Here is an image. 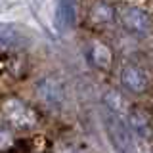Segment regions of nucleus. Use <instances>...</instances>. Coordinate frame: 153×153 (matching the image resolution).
<instances>
[{"mask_svg":"<svg viewBox=\"0 0 153 153\" xmlns=\"http://www.w3.org/2000/svg\"><path fill=\"white\" fill-rule=\"evenodd\" d=\"M0 121L19 134H35L42 124L40 113L19 98H6L0 102Z\"/></svg>","mask_w":153,"mask_h":153,"instance_id":"nucleus-1","label":"nucleus"},{"mask_svg":"<svg viewBox=\"0 0 153 153\" xmlns=\"http://www.w3.org/2000/svg\"><path fill=\"white\" fill-rule=\"evenodd\" d=\"M42 149L38 134H19L0 121V153H33Z\"/></svg>","mask_w":153,"mask_h":153,"instance_id":"nucleus-2","label":"nucleus"},{"mask_svg":"<svg viewBox=\"0 0 153 153\" xmlns=\"http://www.w3.org/2000/svg\"><path fill=\"white\" fill-rule=\"evenodd\" d=\"M119 17H121V23L124 25V29L134 33V35H146L153 27L151 16L138 6H123L119 10Z\"/></svg>","mask_w":153,"mask_h":153,"instance_id":"nucleus-3","label":"nucleus"},{"mask_svg":"<svg viewBox=\"0 0 153 153\" xmlns=\"http://www.w3.org/2000/svg\"><path fill=\"white\" fill-rule=\"evenodd\" d=\"M27 61L16 52H0V82L4 80H19L25 76Z\"/></svg>","mask_w":153,"mask_h":153,"instance_id":"nucleus-4","label":"nucleus"},{"mask_svg":"<svg viewBox=\"0 0 153 153\" xmlns=\"http://www.w3.org/2000/svg\"><path fill=\"white\" fill-rule=\"evenodd\" d=\"M121 82L123 86L132 94H143L149 86L147 75L143 73V69L136 63H124L121 69Z\"/></svg>","mask_w":153,"mask_h":153,"instance_id":"nucleus-5","label":"nucleus"},{"mask_svg":"<svg viewBox=\"0 0 153 153\" xmlns=\"http://www.w3.org/2000/svg\"><path fill=\"white\" fill-rule=\"evenodd\" d=\"M86 56H88V61L92 63V67H96L102 73H107L113 67V50L107 44L100 40H90L88 48H86Z\"/></svg>","mask_w":153,"mask_h":153,"instance_id":"nucleus-6","label":"nucleus"},{"mask_svg":"<svg viewBox=\"0 0 153 153\" xmlns=\"http://www.w3.org/2000/svg\"><path fill=\"white\" fill-rule=\"evenodd\" d=\"M107 126H109V136H111V140L115 143V147L119 149V153H132V146H130V138H128L126 134V128H124V124L119 121L117 115H109L107 119Z\"/></svg>","mask_w":153,"mask_h":153,"instance_id":"nucleus-7","label":"nucleus"},{"mask_svg":"<svg viewBox=\"0 0 153 153\" xmlns=\"http://www.w3.org/2000/svg\"><path fill=\"white\" fill-rule=\"evenodd\" d=\"M88 17L94 25H107V23L113 21L115 10L107 2H103V0H96L92 4V8H90V12H88Z\"/></svg>","mask_w":153,"mask_h":153,"instance_id":"nucleus-8","label":"nucleus"},{"mask_svg":"<svg viewBox=\"0 0 153 153\" xmlns=\"http://www.w3.org/2000/svg\"><path fill=\"white\" fill-rule=\"evenodd\" d=\"M130 123H132V126L136 128L142 136H149V134H151V119L146 115V111H142V109H134V111L130 113Z\"/></svg>","mask_w":153,"mask_h":153,"instance_id":"nucleus-9","label":"nucleus"},{"mask_svg":"<svg viewBox=\"0 0 153 153\" xmlns=\"http://www.w3.org/2000/svg\"><path fill=\"white\" fill-rule=\"evenodd\" d=\"M56 153H86V151L75 140H61L56 146Z\"/></svg>","mask_w":153,"mask_h":153,"instance_id":"nucleus-10","label":"nucleus"}]
</instances>
